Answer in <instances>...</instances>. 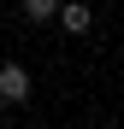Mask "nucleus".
I'll list each match as a JSON object with an SVG mask.
<instances>
[{"instance_id": "nucleus-1", "label": "nucleus", "mask_w": 124, "mask_h": 129, "mask_svg": "<svg viewBox=\"0 0 124 129\" xmlns=\"http://www.w3.org/2000/svg\"><path fill=\"white\" fill-rule=\"evenodd\" d=\"M30 100V71L24 64H0V106H24Z\"/></svg>"}, {"instance_id": "nucleus-2", "label": "nucleus", "mask_w": 124, "mask_h": 129, "mask_svg": "<svg viewBox=\"0 0 124 129\" xmlns=\"http://www.w3.org/2000/svg\"><path fill=\"white\" fill-rule=\"evenodd\" d=\"M59 24H65V35H89V24H95V12L83 6V0H65V6H59Z\"/></svg>"}, {"instance_id": "nucleus-3", "label": "nucleus", "mask_w": 124, "mask_h": 129, "mask_svg": "<svg viewBox=\"0 0 124 129\" xmlns=\"http://www.w3.org/2000/svg\"><path fill=\"white\" fill-rule=\"evenodd\" d=\"M59 6H65V0H18V12H24L30 24H59Z\"/></svg>"}, {"instance_id": "nucleus-4", "label": "nucleus", "mask_w": 124, "mask_h": 129, "mask_svg": "<svg viewBox=\"0 0 124 129\" xmlns=\"http://www.w3.org/2000/svg\"><path fill=\"white\" fill-rule=\"evenodd\" d=\"M0 112H6V106H0Z\"/></svg>"}]
</instances>
